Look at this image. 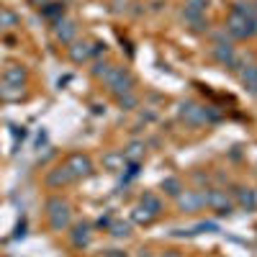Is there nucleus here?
<instances>
[{"label": "nucleus", "mask_w": 257, "mask_h": 257, "mask_svg": "<svg viewBox=\"0 0 257 257\" xmlns=\"http://www.w3.org/2000/svg\"><path fill=\"white\" fill-rule=\"evenodd\" d=\"M203 201H206V206H209V209H214L216 214H221V216H226V214L234 211V203H231V198L226 196V190L211 188V190L203 193Z\"/></svg>", "instance_id": "f03ea898"}, {"label": "nucleus", "mask_w": 257, "mask_h": 257, "mask_svg": "<svg viewBox=\"0 0 257 257\" xmlns=\"http://www.w3.org/2000/svg\"><path fill=\"white\" fill-rule=\"evenodd\" d=\"M162 257H183V255H180V252H175V250H170V252H165Z\"/></svg>", "instance_id": "bb28decb"}, {"label": "nucleus", "mask_w": 257, "mask_h": 257, "mask_svg": "<svg viewBox=\"0 0 257 257\" xmlns=\"http://www.w3.org/2000/svg\"><path fill=\"white\" fill-rule=\"evenodd\" d=\"M152 218H154V216L144 209V206H136V209H134V221H136V224H149Z\"/></svg>", "instance_id": "6ab92c4d"}, {"label": "nucleus", "mask_w": 257, "mask_h": 257, "mask_svg": "<svg viewBox=\"0 0 257 257\" xmlns=\"http://www.w3.org/2000/svg\"><path fill=\"white\" fill-rule=\"evenodd\" d=\"M206 8H209V0H185V10L206 13Z\"/></svg>", "instance_id": "aec40b11"}, {"label": "nucleus", "mask_w": 257, "mask_h": 257, "mask_svg": "<svg viewBox=\"0 0 257 257\" xmlns=\"http://www.w3.org/2000/svg\"><path fill=\"white\" fill-rule=\"evenodd\" d=\"M226 34H231L234 39H247V36H255V31H252V21L239 18V16H231V18H229V23H226Z\"/></svg>", "instance_id": "423d86ee"}, {"label": "nucleus", "mask_w": 257, "mask_h": 257, "mask_svg": "<svg viewBox=\"0 0 257 257\" xmlns=\"http://www.w3.org/2000/svg\"><path fill=\"white\" fill-rule=\"evenodd\" d=\"M90 237H93V234H90V226L87 224H77L72 229V244H75V247H87Z\"/></svg>", "instance_id": "9b49d317"}, {"label": "nucleus", "mask_w": 257, "mask_h": 257, "mask_svg": "<svg viewBox=\"0 0 257 257\" xmlns=\"http://www.w3.org/2000/svg\"><path fill=\"white\" fill-rule=\"evenodd\" d=\"M239 80L242 85L250 90V93L257 95V64H250V67H239Z\"/></svg>", "instance_id": "9d476101"}, {"label": "nucleus", "mask_w": 257, "mask_h": 257, "mask_svg": "<svg viewBox=\"0 0 257 257\" xmlns=\"http://www.w3.org/2000/svg\"><path fill=\"white\" fill-rule=\"evenodd\" d=\"M211 54H214V59H216L218 64H224V67H229V70H231V64H234V59H237V51H234V46H231L229 42L216 44Z\"/></svg>", "instance_id": "6e6552de"}, {"label": "nucleus", "mask_w": 257, "mask_h": 257, "mask_svg": "<svg viewBox=\"0 0 257 257\" xmlns=\"http://www.w3.org/2000/svg\"><path fill=\"white\" fill-rule=\"evenodd\" d=\"M46 209H49V221L54 229H64L70 224V206L64 203L62 198H51L46 203Z\"/></svg>", "instance_id": "20e7f679"}, {"label": "nucleus", "mask_w": 257, "mask_h": 257, "mask_svg": "<svg viewBox=\"0 0 257 257\" xmlns=\"http://www.w3.org/2000/svg\"><path fill=\"white\" fill-rule=\"evenodd\" d=\"M106 257H126V252H121V250H108Z\"/></svg>", "instance_id": "a878e982"}, {"label": "nucleus", "mask_w": 257, "mask_h": 257, "mask_svg": "<svg viewBox=\"0 0 257 257\" xmlns=\"http://www.w3.org/2000/svg\"><path fill=\"white\" fill-rule=\"evenodd\" d=\"M108 70H111V64H108V62H98V64H95V70H93V72H95L98 77H103V75H106Z\"/></svg>", "instance_id": "b1692460"}, {"label": "nucleus", "mask_w": 257, "mask_h": 257, "mask_svg": "<svg viewBox=\"0 0 257 257\" xmlns=\"http://www.w3.org/2000/svg\"><path fill=\"white\" fill-rule=\"evenodd\" d=\"M103 83L108 85V90L119 98V95H126V93H131V87H134V77L128 75L124 67H113L111 64V70L103 75Z\"/></svg>", "instance_id": "f257e3e1"}, {"label": "nucleus", "mask_w": 257, "mask_h": 257, "mask_svg": "<svg viewBox=\"0 0 257 257\" xmlns=\"http://www.w3.org/2000/svg\"><path fill=\"white\" fill-rule=\"evenodd\" d=\"M119 106L126 108V111H131L136 106V95L134 93H126V95H119Z\"/></svg>", "instance_id": "4be33fe9"}, {"label": "nucleus", "mask_w": 257, "mask_h": 257, "mask_svg": "<svg viewBox=\"0 0 257 257\" xmlns=\"http://www.w3.org/2000/svg\"><path fill=\"white\" fill-rule=\"evenodd\" d=\"M0 21H3V23H8V26H13V23H16V16H13V13H0Z\"/></svg>", "instance_id": "393cba45"}, {"label": "nucleus", "mask_w": 257, "mask_h": 257, "mask_svg": "<svg viewBox=\"0 0 257 257\" xmlns=\"http://www.w3.org/2000/svg\"><path fill=\"white\" fill-rule=\"evenodd\" d=\"M139 257H152V252H147V250H141V252H139Z\"/></svg>", "instance_id": "cd10ccee"}, {"label": "nucleus", "mask_w": 257, "mask_h": 257, "mask_svg": "<svg viewBox=\"0 0 257 257\" xmlns=\"http://www.w3.org/2000/svg\"><path fill=\"white\" fill-rule=\"evenodd\" d=\"M70 57H72V62H85L90 57V46L87 44H75L70 49Z\"/></svg>", "instance_id": "f3484780"}, {"label": "nucleus", "mask_w": 257, "mask_h": 257, "mask_svg": "<svg viewBox=\"0 0 257 257\" xmlns=\"http://www.w3.org/2000/svg\"><path fill=\"white\" fill-rule=\"evenodd\" d=\"M237 203L242 206L244 211H255V209H257V206H255V190L239 188V190H237Z\"/></svg>", "instance_id": "f8f14e48"}, {"label": "nucleus", "mask_w": 257, "mask_h": 257, "mask_svg": "<svg viewBox=\"0 0 257 257\" xmlns=\"http://www.w3.org/2000/svg\"><path fill=\"white\" fill-rule=\"evenodd\" d=\"M5 83L8 85H16V87H21V83H23V77H26V72L21 70V67H16V64H13V67H8L5 70Z\"/></svg>", "instance_id": "2eb2a0df"}, {"label": "nucleus", "mask_w": 257, "mask_h": 257, "mask_svg": "<svg viewBox=\"0 0 257 257\" xmlns=\"http://www.w3.org/2000/svg\"><path fill=\"white\" fill-rule=\"evenodd\" d=\"M67 167L75 177H85V175L93 172V162H90V157H85V154H72L67 160Z\"/></svg>", "instance_id": "0eeeda50"}, {"label": "nucleus", "mask_w": 257, "mask_h": 257, "mask_svg": "<svg viewBox=\"0 0 257 257\" xmlns=\"http://www.w3.org/2000/svg\"><path fill=\"white\" fill-rule=\"evenodd\" d=\"M139 206H144V209L152 214V216H157L160 211H162V201L154 196V193H144V196H141V203Z\"/></svg>", "instance_id": "ddd939ff"}, {"label": "nucleus", "mask_w": 257, "mask_h": 257, "mask_svg": "<svg viewBox=\"0 0 257 257\" xmlns=\"http://www.w3.org/2000/svg\"><path fill=\"white\" fill-rule=\"evenodd\" d=\"M72 180H75V175L70 172V167L64 165V167H57V170H51V172L46 175V185L57 188V185H67V183H72Z\"/></svg>", "instance_id": "1a4fd4ad"}, {"label": "nucleus", "mask_w": 257, "mask_h": 257, "mask_svg": "<svg viewBox=\"0 0 257 257\" xmlns=\"http://www.w3.org/2000/svg\"><path fill=\"white\" fill-rule=\"evenodd\" d=\"M141 149H144V144H139V141H134V144L124 152V157H126V160H139V157H141Z\"/></svg>", "instance_id": "412c9836"}, {"label": "nucleus", "mask_w": 257, "mask_h": 257, "mask_svg": "<svg viewBox=\"0 0 257 257\" xmlns=\"http://www.w3.org/2000/svg\"><path fill=\"white\" fill-rule=\"evenodd\" d=\"M77 34V26L72 23V21H59V29H57V36L62 39V42H72V36Z\"/></svg>", "instance_id": "dca6fc26"}, {"label": "nucleus", "mask_w": 257, "mask_h": 257, "mask_svg": "<svg viewBox=\"0 0 257 257\" xmlns=\"http://www.w3.org/2000/svg\"><path fill=\"white\" fill-rule=\"evenodd\" d=\"M103 165L108 167V170H124V165H126V157H124V152H111L103 157Z\"/></svg>", "instance_id": "4468645a"}, {"label": "nucleus", "mask_w": 257, "mask_h": 257, "mask_svg": "<svg viewBox=\"0 0 257 257\" xmlns=\"http://www.w3.org/2000/svg\"><path fill=\"white\" fill-rule=\"evenodd\" d=\"M180 119L188 121L190 126H201V124H206L209 119H218V116L216 113H209V108L196 106V103H183V106H180Z\"/></svg>", "instance_id": "7ed1b4c3"}, {"label": "nucleus", "mask_w": 257, "mask_h": 257, "mask_svg": "<svg viewBox=\"0 0 257 257\" xmlns=\"http://www.w3.org/2000/svg\"><path fill=\"white\" fill-rule=\"evenodd\" d=\"M128 229H131L128 224H121V221H119V224L111 226V234H113V237H128Z\"/></svg>", "instance_id": "5701e85b"}, {"label": "nucleus", "mask_w": 257, "mask_h": 257, "mask_svg": "<svg viewBox=\"0 0 257 257\" xmlns=\"http://www.w3.org/2000/svg\"><path fill=\"white\" fill-rule=\"evenodd\" d=\"M177 206H180L185 214H196V211H201L203 206H206L203 193H198V190H185V193H180V196H177Z\"/></svg>", "instance_id": "39448f33"}, {"label": "nucleus", "mask_w": 257, "mask_h": 257, "mask_svg": "<svg viewBox=\"0 0 257 257\" xmlns=\"http://www.w3.org/2000/svg\"><path fill=\"white\" fill-rule=\"evenodd\" d=\"M162 190L165 193H170V196H180V193H183V188H180V180L177 177H167V180H162Z\"/></svg>", "instance_id": "a211bd4d"}, {"label": "nucleus", "mask_w": 257, "mask_h": 257, "mask_svg": "<svg viewBox=\"0 0 257 257\" xmlns=\"http://www.w3.org/2000/svg\"><path fill=\"white\" fill-rule=\"evenodd\" d=\"M255 206H257V190H255Z\"/></svg>", "instance_id": "c85d7f7f"}]
</instances>
